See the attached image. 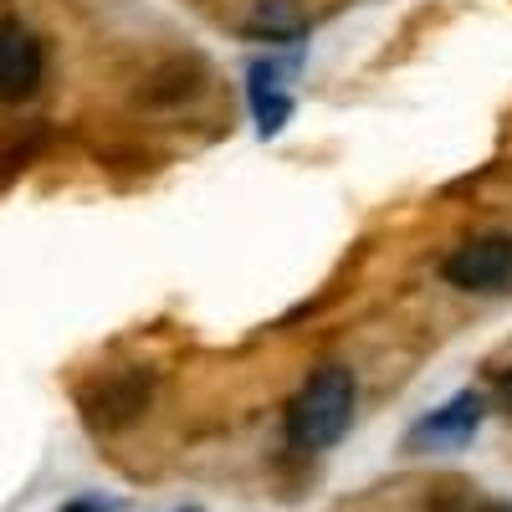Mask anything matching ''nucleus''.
Returning <instances> with one entry per match:
<instances>
[{"instance_id":"423d86ee","label":"nucleus","mask_w":512,"mask_h":512,"mask_svg":"<svg viewBox=\"0 0 512 512\" xmlns=\"http://www.w3.org/2000/svg\"><path fill=\"white\" fill-rule=\"evenodd\" d=\"M246 98H251V118H256V128H262L267 139H272V134H282V123L292 118L287 67H282V62H272V57L251 62V72H246Z\"/></svg>"},{"instance_id":"20e7f679","label":"nucleus","mask_w":512,"mask_h":512,"mask_svg":"<svg viewBox=\"0 0 512 512\" xmlns=\"http://www.w3.org/2000/svg\"><path fill=\"white\" fill-rule=\"evenodd\" d=\"M149 395H154V374L128 364V369H108L93 390H82V410H88L98 431H118V425L144 415Z\"/></svg>"},{"instance_id":"6e6552de","label":"nucleus","mask_w":512,"mask_h":512,"mask_svg":"<svg viewBox=\"0 0 512 512\" xmlns=\"http://www.w3.org/2000/svg\"><path fill=\"white\" fill-rule=\"evenodd\" d=\"M492 395H497V410H502V415H512V369H502V374H497Z\"/></svg>"},{"instance_id":"1a4fd4ad","label":"nucleus","mask_w":512,"mask_h":512,"mask_svg":"<svg viewBox=\"0 0 512 512\" xmlns=\"http://www.w3.org/2000/svg\"><path fill=\"white\" fill-rule=\"evenodd\" d=\"M62 512H118V502H103V497H77V502H67Z\"/></svg>"},{"instance_id":"7ed1b4c3","label":"nucleus","mask_w":512,"mask_h":512,"mask_svg":"<svg viewBox=\"0 0 512 512\" xmlns=\"http://www.w3.org/2000/svg\"><path fill=\"white\" fill-rule=\"evenodd\" d=\"M41 77H47L41 36L16 16H0V103H26L41 88Z\"/></svg>"},{"instance_id":"f257e3e1","label":"nucleus","mask_w":512,"mask_h":512,"mask_svg":"<svg viewBox=\"0 0 512 512\" xmlns=\"http://www.w3.org/2000/svg\"><path fill=\"white\" fill-rule=\"evenodd\" d=\"M359 405V379L349 364H318L287 405V441L297 451H328L344 441Z\"/></svg>"},{"instance_id":"9d476101","label":"nucleus","mask_w":512,"mask_h":512,"mask_svg":"<svg viewBox=\"0 0 512 512\" xmlns=\"http://www.w3.org/2000/svg\"><path fill=\"white\" fill-rule=\"evenodd\" d=\"M466 512H512V502H477V507H466Z\"/></svg>"},{"instance_id":"0eeeda50","label":"nucleus","mask_w":512,"mask_h":512,"mask_svg":"<svg viewBox=\"0 0 512 512\" xmlns=\"http://www.w3.org/2000/svg\"><path fill=\"white\" fill-rule=\"evenodd\" d=\"M251 31H267V36H292L297 31V11H287L282 0H262L251 16Z\"/></svg>"},{"instance_id":"39448f33","label":"nucleus","mask_w":512,"mask_h":512,"mask_svg":"<svg viewBox=\"0 0 512 512\" xmlns=\"http://www.w3.org/2000/svg\"><path fill=\"white\" fill-rule=\"evenodd\" d=\"M482 415H487L482 395H477V390H461V395H451L441 410H431L425 420L410 425L405 451H456V446H466V441L482 431Z\"/></svg>"},{"instance_id":"f03ea898","label":"nucleus","mask_w":512,"mask_h":512,"mask_svg":"<svg viewBox=\"0 0 512 512\" xmlns=\"http://www.w3.org/2000/svg\"><path fill=\"white\" fill-rule=\"evenodd\" d=\"M446 282L466 287V292H512V236L507 231H487L472 236L466 246H456L446 256Z\"/></svg>"}]
</instances>
